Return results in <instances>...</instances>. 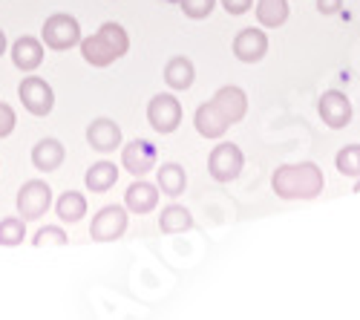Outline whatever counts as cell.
Returning a JSON list of instances; mask_svg holds the SVG:
<instances>
[{
    "instance_id": "obj_1",
    "label": "cell",
    "mask_w": 360,
    "mask_h": 320,
    "mask_svg": "<svg viewBox=\"0 0 360 320\" xmlns=\"http://www.w3.org/2000/svg\"><path fill=\"white\" fill-rule=\"evenodd\" d=\"M248 113V96L243 87H222V90H217V96L202 104L193 115V124L199 130V136L205 139H222L228 133V127L239 124L245 119Z\"/></svg>"
},
{
    "instance_id": "obj_2",
    "label": "cell",
    "mask_w": 360,
    "mask_h": 320,
    "mask_svg": "<svg viewBox=\"0 0 360 320\" xmlns=\"http://www.w3.org/2000/svg\"><path fill=\"white\" fill-rule=\"evenodd\" d=\"M271 188L280 199H317L326 188V179L314 162H300L277 167L271 177Z\"/></svg>"
},
{
    "instance_id": "obj_3",
    "label": "cell",
    "mask_w": 360,
    "mask_h": 320,
    "mask_svg": "<svg viewBox=\"0 0 360 320\" xmlns=\"http://www.w3.org/2000/svg\"><path fill=\"white\" fill-rule=\"evenodd\" d=\"M78 46H81V55H84L86 64H93V67H110V64L118 61V58L127 55L130 38H127L122 23L107 20V23H101V29H98L96 35L81 38Z\"/></svg>"
},
{
    "instance_id": "obj_4",
    "label": "cell",
    "mask_w": 360,
    "mask_h": 320,
    "mask_svg": "<svg viewBox=\"0 0 360 320\" xmlns=\"http://www.w3.org/2000/svg\"><path fill=\"white\" fill-rule=\"evenodd\" d=\"M41 38L49 49L55 52H64V49H72L81 44V23L72 18V15H49L44 20V29H41Z\"/></svg>"
},
{
    "instance_id": "obj_5",
    "label": "cell",
    "mask_w": 360,
    "mask_h": 320,
    "mask_svg": "<svg viewBox=\"0 0 360 320\" xmlns=\"http://www.w3.org/2000/svg\"><path fill=\"white\" fill-rule=\"evenodd\" d=\"M52 205V188L44 182V179H29L20 185L18 191V214L32 222V219H41Z\"/></svg>"
},
{
    "instance_id": "obj_6",
    "label": "cell",
    "mask_w": 360,
    "mask_h": 320,
    "mask_svg": "<svg viewBox=\"0 0 360 320\" xmlns=\"http://www.w3.org/2000/svg\"><path fill=\"white\" fill-rule=\"evenodd\" d=\"M147 122L156 133L167 136L182 124V104H179V98L170 93H159L147 104Z\"/></svg>"
},
{
    "instance_id": "obj_7",
    "label": "cell",
    "mask_w": 360,
    "mask_h": 320,
    "mask_svg": "<svg viewBox=\"0 0 360 320\" xmlns=\"http://www.w3.org/2000/svg\"><path fill=\"white\" fill-rule=\"evenodd\" d=\"M243 165H245L243 151L231 141L217 144V148L211 151V156H207V170H211V177L217 182H233L239 173H243Z\"/></svg>"
},
{
    "instance_id": "obj_8",
    "label": "cell",
    "mask_w": 360,
    "mask_h": 320,
    "mask_svg": "<svg viewBox=\"0 0 360 320\" xmlns=\"http://www.w3.org/2000/svg\"><path fill=\"white\" fill-rule=\"evenodd\" d=\"M18 96H20V104L32 115H49L52 107H55L52 87L38 75H26L20 81V87H18Z\"/></svg>"
},
{
    "instance_id": "obj_9",
    "label": "cell",
    "mask_w": 360,
    "mask_h": 320,
    "mask_svg": "<svg viewBox=\"0 0 360 320\" xmlns=\"http://www.w3.org/2000/svg\"><path fill=\"white\" fill-rule=\"evenodd\" d=\"M124 231H127V211L122 205H107L93 217L89 237L96 243H112L118 237H124Z\"/></svg>"
},
{
    "instance_id": "obj_10",
    "label": "cell",
    "mask_w": 360,
    "mask_h": 320,
    "mask_svg": "<svg viewBox=\"0 0 360 320\" xmlns=\"http://www.w3.org/2000/svg\"><path fill=\"white\" fill-rule=\"evenodd\" d=\"M268 52V35L262 32V29H239L236 38H233V55H236V61H243V64H257L262 61Z\"/></svg>"
},
{
    "instance_id": "obj_11",
    "label": "cell",
    "mask_w": 360,
    "mask_h": 320,
    "mask_svg": "<svg viewBox=\"0 0 360 320\" xmlns=\"http://www.w3.org/2000/svg\"><path fill=\"white\" fill-rule=\"evenodd\" d=\"M156 159H159V153L147 139H136V141L124 144V151H122V167H127L133 177H144V173H150L156 167Z\"/></svg>"
},
{
    "instance_id": "obj_12",
    "label": "cell",
    "mask_w": 360,
    "mask_h": 320,
    "mask_svg": "<svg viewBox=\"0 0 360 320\" xmlns=\"http://www.w3.org/2000/svg\"><path fill=\"white\" fill-rule=\"evenodd\" d=\"M317 110H320L323 124L332 127V130H343V127L352 122V101H349L343 93H338V90L323 93Z\"/></svg>"
},
{
    "instance_id": "obj_13",
    "label": "cell",
    "mask_w": 360,
    "mask_h": 320,
    "mask_svg": "<svg viewBox=\"0 0 360 320\" xmlns=\"http://www.w3.org/2000/svg\"><path fill=\"white\" fill-rule=\"evenodd\" d=\"M86 141L98 153H112L115 148H122V127L112 119H96L86 127Z\"/></svg>"
},
{
    "instance_id": "obj_14",
    "label": "cell",
    "mask_w": 360,
    "mask_h": 320,
    "mask_svg": "<svg viewBox=\"0 0 360 320\" xmlns=\"http://www.w3.org/2000/svg\"><path fill=\"white\" fill-rule=\"evenodd\" d=\"M12 64H15L20 72L38 70V67L44 64V44H41L38 38H29V35L18 38V41L12 44Z\"/></svg>"
},
{
    "instance_id": "obj_15",
    "label": "cell",
    "mask_w": 360,
    "mask_h": 320,
    "mask_svg": "<svg viewBox=\"0 0 360 320\" xmlns=\"http://www.w3.org/2000/svg\"><path fill=\"white\" fill-rule=\"evenodd\" d=\"M64 156H67V151H64V144L58 141V139H41L35 148H32V165L41 173L58 170V167L64 165Z\"/></svg>"
},
{
    "instance_id": "obj_16",
    "label": "cell",
    "mask_w": 360,
    "mask_h": 320,
    "mask_svg": "<svg viewBox=\"0 0 360 320\" xmlns=\"http://www.w3.org/2000/svg\"><path fill=\"white\" fill-rule=\"evenodd\" d=\"M124 205L133 211V214H150L156 205H159V185H150L144 179L133 182L124 193Z\"/></svg>"
},
{
    "instance_id": "obj_17",
    "label": "cell",
    "mask_w": 360,
    "mask_h": 320,
    "mask_svg": "<svg viewBox=\"0 0 360 320\" xmlns=\"http://www.w3.org/2000/svg\"><path fill=\"white\" fill-rule=\"evenodd\" d=\"M165 81L170 90H191L193 81H196V70H193V61L185 55H176L165 64Z\"/></svg>"
},
{
    "instance_id": "obj_18",
    "label": "cell",
    "mask_w": 360,
    "mask_h": 320,
    "mask_svg": "<svg viewBox=\"0 0 360 320\" xmlns=\"http://www.w3.org/2000/svg\"><path fill=\"white\" fill-rule=\"evenodd\" d=\"M156 185H159L162 193H167V196L176 199V196H182L185 188H188V173H185L182 165L167 162V165H162L159 173H156Z\"/></svg>"
},
{
    "instance_id": "obj_19",
    "label": "cell",
    "mask_w": 360,
    "mask_h": 320,
    "mask_svg": "<svg viewBox=\"0 0 360 320\" xmlns=\"http://www.w3.org/2000/svg\"><path fill=\"white\" fill-rule=\"evenodd\" d=\"M84 182H86V188L93 193H107L118 182V167L112 162H96L93 167L86 170Z\"/></svg>"
},
{
    "instance_id": "obj_20",
    "label": "cell",
    "mask_w": 360,
    "mask_h": 320,
    "mask_svg": "<svg viewBox=\"0 0 360 320\" xmlns=\"http://www.w3.org/2000/svg\"><path fill=\"white\" fill-rule=\"evenodd\" d=\"M193 228V214L185 205H167L159 217V231L162 234H182V231Z\"/></svg>"
},
{
    "instance_id": "obj_21",
    "label": "cell",
    "mask_w": 360,
    "mask_h": 320,
    "mask_svg": "<svg viewBox=\"0 0 360 320\" xmlns=\"http://www.w3.org/2000/svg\"><path fill=\"white\" fill-rule=\"evenodd\" d=\"M55 214L61 217V222H81L84 214H86V196L78 193V191H67L61 199H58V205H55Z\"/></svg>"
},
{
    "instance_id": "obj_22",
    "label": "cell",
    "mask_w": 360,
    "mask_h": 320,
    "mask_svg": "<svg viewBox=\"0 0 360 320\" xmlns=\"http://www.w3.org/2000/svg\"><path fill=\"white\" fill-rule=\"evenodd\" d=\"M257 20H259V26H268V29L283 26L288 20V0H259Z\"/></svg>"
},
{
    "instance_id": "obj_23",
    "label": "cell",
    "mask_w": 360,
    "mask_h": 320,
    "mask_svg": "<svg viewBox=\"0 0 360 320\" xmlns=\"http://www.w3.org/2000/svg\"><path fill=\"white\" fill-rule=\"evenodd\" d=\"M26 237V219L23 217H6L4 222H0V245H20Z\"/></svg>"
},
{
    "instance_id": "obj_24",
    "label": "cell",
    "mask_w": 360,
    "mask_h": 320,
    "mask_svg": "<svg viewBox=\"0 0 360 320\" xmlns=\"http://www.w3.org/2000/svg\"><path fill=\"white\" fill-rule=\"evenodd\" d=\"M335 165L343 177H360V144H346V148L335 156Z\"/></svg>"
},
{
    "instance_id": "obj_25",
    "label": "cell",
    "mask_w": 360,
    "mask_h": 320,
    "mask_svg": "<svg viewBox=\"0 0 360 320\" xmlns=\"http://www.w3.org/2000/svg\"><path fill=\"white\" fill-rule=\"evenodd\" d=\"M67 234H64V228H58V225H46L41 228L38 234L32 237V245L35 248H44V245H67Z\"/></svg>"
},
{
    "instance_id": "obj_26",
    "label": "cell",
    "mask_w": 360,
    "mask_h": 320,
    "mask_svg": "<svg viewBox=\"0 0 360 320\" xmlns=\"http://www.w3.org/2000/svg\"><path fill=\"white\" fill-rule=\"evenodd\" d=\"M179 6H182V12H185L188 18L202 20V18H207V15L214 12L217 0H179Z\"/></svg>"
},
{
    "instance_id": "obj_27",
    "label": "cell",
    "mask_w": 360,
    "mask_h": 320,
    "mask_svg": "<svg viewBox=\"0 0 360 320\" xmlns=\"http://www.w3.org/2000/svg\"><path fill=\"white\" fill-rule=\"evenodd\" d=\"M15 124H18V115H15V110H12L9 104L0 101V139H6V136L15 130Z\"/></svg>"
},
{
    "instance_id": "obj_28",
    "label": "cell",
    "mask_w": 360,
    "mask_h": 320,
    "mask_svg": "<svg viewBox=\"0 0 360 320\" xmlns=\"http://www.w3.org/2000/svg\"><path fill=\"white\" fill-rule=\"evenodd\" d=\"M251 4L254 0H222V6H225L228 15H245L251 9Z\"/></svg>"
},
{
    "instance_id": "obj_29",
    "label": "cell",
    "mask_w": 360,
    "mask_h": 320,
    "mask_svg": "<svg viewBox=\"0 0 360 320\" xmlns=\"http://www.w3.org/2000/svg\"><path fill=\"white\" fill-rule=\"evenodd\" d=\"M343 6V0H317V12L320 15H338Z\"/></svg>"
},
{
    "instance_id": "obj_30",
    "label": "cell",
    "mask_w": 360,
    "mask_h": 320,
    "mask_svg": "<svg viewBox=\"0 0 360 320\" xmlns=\"http://www.w3.org/2000/svg\"><path fill=\"white\" fill-rule=\"evenodd\" d=\"M6 52V35H4V29H0V55Z\"/></svg>"
},
{
    "instance_id": "obj_31",
    "label": "cell",
    "mask_w": 360,
    "mask_h": 320,
    "mask_svg": "<svg viewBox=\"0 0 360 320\" xmlns=\"http://www.w3.org/2000/svg\"><path fill=\"white\" fill-rule=\"evenodd\" d=\"M354 193H360V179H357V185H354Z\"/></svg>"
}]
</instances>
